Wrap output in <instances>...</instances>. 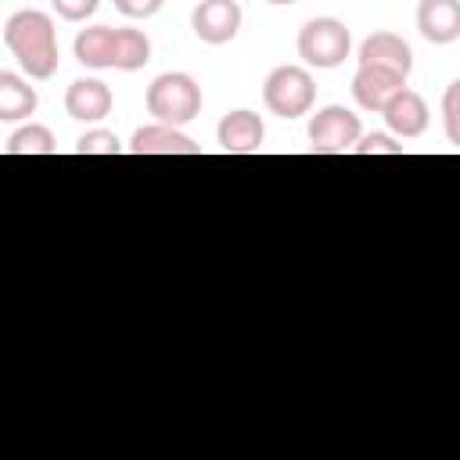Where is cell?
<instances>
[{"label":"cell","instance_id":"cell-4","mask_svg":"<svg viewBox=\"0 0 460 460\" xmlns=\"http://www.w3.org/2000/svg\"><path fill=\"white\" fill-rule=\"evenodd\" d=\"M352 50V32L338 18H309L298 32V58L305 68H338Z\"/></svg>","mask_w":460,"mask_h":460},{"label":"cell","instance_id":"cell-23","mask_svg":"<svg viewBox=\"0 0 460 460\" xmlns=\"http://www.w3.org/2000/svg\"><path fill=\"white\" fill-rule=\"evenodd\" d=\"M266 4H273V7H284V4H298V0H266Z\"/></svg>","mask_w":460,"mask_h":460},{"label":"cell","instance_id":"cell-12","mask_svg":"<svg viewBox=\"0 0 460 460\" xmlns=\"http://www.w3.org/2000/svg\"><path fill=\"white\" fill-rule=\"evenodd\" d=\"M385 122H388V129L395 133V137H402V140H413V137H420L424 129H428V104H424V97L417 93V90H410V86H402L388 104H385Z\"/></svg>","mask_w":460,"mask_h":460},{"label":"cell","instance_id":"cell-19","mask_svg":"<svg viewBox=\"0 0 460 460\" xmlns=\"http://www.w3.org/2000/svg\"><path fill=\"white\" fill-rule=\"evenodd\" d=\"M442 126H446L449 144L460 151V79H453L442 93Z\"/></svg>","mask_w":460,"mask_h":460},{"label":"cell","instance_id":"cell-10","mask_svg":"<svg viewBox=\"0 0 460 460\" xmlns=\"http://www.w3.org/2000/svg\"><path fill=\"white\" fill-rule=\"evenodd\" d=\"M417 29L428 43H438V47L460 40V0H420Z\"/></svg>","mask_w":460,"mask_h":460},{"label":"cell","instance_id":"cell-21","mask_svg":"<svg viewBox=\"0 0 460 460\" xmlns=\"http://www.w3.org/2000/svg\"><path fill=\"white\" fill-rule=\"evenodd\" d=\"M101 0H50V7L65 18V22H86L97 11Z\"/></svg>","mask_w":460,"mask_h":460},{"label":"cell","instance_id":"cell-20","mask_svg":"<svg viewBox=\"0 0 460 460\" xmlns=\"http://www.w3.org/2000/svg\"><path fill=\"white\" fill-rule=\"evenodd\" d=\"M352 151L356 155H402V144H395L388 133H367V137H359V144Z\"/></svg>","mask_w":460,"mask_h":460},{"label":"cell","instance_id":"cell-3","mask_svg":"<svg viewBox=\"0 0 460 460\" xmlns=\"http://www.w3.org/2000/svg\"><path fill=\"white\" fill-rule=\"evenodd\" d=\"M262 101L280 119H302V115H309V108L316 101L313 72L302 68V65H277L266 75V83H262Z\"/></svg>","mask_w":460,"mask_h":460},{"label":"cell","instance_id":"cell-1","mask_svg":"<svg viewBox=\"0 0 460 460\" xmlns=\"http://www.w3.org/2000/svg\"><path fill=\"white\" fill-rule=\"evenodd\" d=\"M4 43L29 79H50L58 72V29L43 11H14L4 22Z\"/></svg>","mask_w":460,"mask_h":460},{"label":"cell","instance_id":"cell-16","mask_svg":"<svg viewBox=\"0 0 460 460\" xmlns=\"http://www.w3.org/2000/svg\"><path fill=\"white\" fill-rule=\"evenodd\" d=\"M151 61V40L140 29H115V68L137 72Z\"/></svg>","mask_w":460,"mask_h":460},{"label":"cell","instance_id":"cell-14","mask_svg":"<svg viewBox=\"0 0 460 460\" xmlns=\"http://www.w3.org/2000/svg\"><path fill=\"white\" fill-rule=\"evenodd\" d=\"M75 61L86 65V68H115V29L111 25H90V29H79L75 43Z\"/></svg>","mask_w":460,"mask_h":460},{"label":"cell","instance_id":"cell-13","mask_svg":"<svg viewBox=\"0 0 460 460\" xmlns=\"http://www.w3.org/2000/svg\"><path fill=\"white\" fill-rule=\"evenodd\" d=\"M126 147L133 155H198L201 151L187 133H180V126H165V122L140 126Z\"/></svg>","mask_w":460,"mask_h":460},{"label":"cell","instance_id":"cell-22","mask_svg":"<svg viewBox=\"0 0 460 460\" xmlns=\"http://www.w3.org/2000/svg\"><path fill=\"white\" fill-rule=\"evenodd\" d=\"M165 0H115V7L126 14V18H151L162 11Z\"/></svg>","mask_w":460,"mask_h":460},{"label":"cell","instance_id":"cell-7","mask_svg":"<svg viewBox=\"0 0 460 460\" xmlns=\"http://www.w3.org/2000/svg\"><path fill=\"white\" fill-rule=\"evenodd\" d=\"M216 140H219V147L226 155H255L262 147V140H266V126H262V119L255 111L234 108V111H226L219 119Z\"/></svg>","mask_w":460,"mask_h":460},{"label":"cell","instance_id":"cell-2","mask_svg":"<svg viewBox=\"0 0 460 460\" xmlns=\"http://www.w3.org/2000/svg\"><path fill=\"white\" fill-rule=\"evenodd\" d=\"M144 101H147V111L155 115V122H165V126H187L190 119L201 115V86L187 72L155 75Z\"/></svg>","mask_w":460,"mask_h":460},{"label":"cell","instance_id":"cell-11","mask_svg":"<svg viewBox=\"0 0 460 460\" xmlns=\"http://www.w3.org/2000/svg\"><path fill=\"white\" fill-rule=\"evenodd\" d=\"M359 65H377V68H392L399 75H410L413 68V50L402 36L395 32H370L359 43Z\"/></svg>","mask_w":460,"mask_h":460},{"label":"cell","instance_id":"cell-5","mask_svg":"<svg viewBox=\"0 0 460 460\" xmlns=\"http://www.w3.org/2000/svg\"><path fill=\"white\" fill-rule=\"evenodd\" d=\"M359 115L345 104H327L309 119V147L316 155H345L359 144Z\"/></svg>","mask_w":460,"mask_h":460},{"label":"cell","instance_id":"cell-17","mask_svg":"<svg viewBox=\"0 0 460 460\" xmlns=\"http://www.w3.org/2000/svg\"><path fill=\"white\" fill-rule=\"evenodd\" d=\"M4 151L7 155H54L58 151V140H54V133L47 126L29 122V126H22V129H14L7 137Z\"/></svg>","mask_w":460,"mask_h":460},{"label":"cell","instance_id":"cell-6","mask_svg":"<svg viewBox=\"0 0 460 460\" xmlns=\"http://www.w3.org/2000/svg\"><path fill=\"white\" fill-rule=\"evenodd\" d=\"M241 4L237 0H201L190 11V29L201 43L223 47L241 32Z\"/></svg>","mask_w":460,"mask_h":460},{"label":"cell","instance_id":"cell-9","mask_svg":"<svg viewBox=\"0 0 460 460\" xmlns=\"http://www.w3.org/2000/svg\"><path fill=\"white\" fill-rule=\"evenodd\" d=\"M111 104H115V97H111L108 83H101V79H75L65 90V111L75 122H101V119H108Z\"/></svg>","mask_w":460,"mask_h":460},{"label":"cell","instance_id":"cell-8","mask_svg":"<svg viewBox=\"0 0 460 460\" xmlns=\"http://www.w3.org/2000/svg\"><path fill=\"white\" fill-rule=\"evenodd\" d=\"M406 86V75L377 65H359L352 75V97L363 111H385V104Z\"/></svg>","mask_w":460,"mask_h":460},{"label":"cell","instance_id":"cell-18","mask_svg":"<svg viewBox=\"0 0 460 460\" xmlns=\"http://www.w3.org/2000/svg\"><path fill=\"white\" fill-rule=\"evenodd\" d=\"M75 151L79 155H122V140L111 133V129H86L79 140H75Z\"/></svg>","mask_w":460,"mask_h":460},{"label":"cell","instance_id":"cell-15","mask_svg":"<svg viewBox=\"0 0 460 460\" xmlns=\"http://www.w3.org/2000/svg\"><path fill=\"white\" fill-rule=\"evenodd\" d=\"M36 104H40V97L29 86V79H22L14 72H0V119L4 122L29 119L36 111Z\"/></svg>","mask_w":460,"mask_h":460}]
</instances>
